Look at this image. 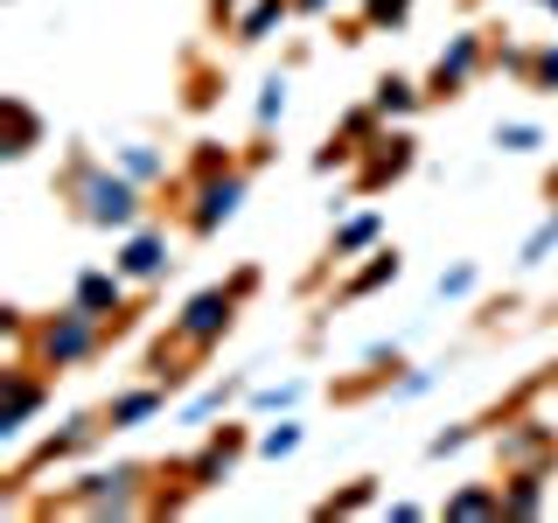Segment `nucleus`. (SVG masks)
Listing matches in <instances>:
<instances>
[{"mask_svg":"<svg viewBox=\"0 0 558 523\" xmlns=\"http://www.w3.org/2000/svg\"><path fill=\"white\" fill-rule=\"evenodd\" d=\"M168 398H174L168 384H154V377H147V384H133V391H112L98 412H105V426H112V433H133V426H147V418H161Z\"/></svg>","mask_w":558,"mask_h":523,"instance_id":"obj_15","label":"nucleus"},{"mask_svg":"<svg viewBox=\"0 0 558 523\" xmlns=\"http://www.w3.org/2000/svg\"><path fill=\"white\" fill-rule=\"evenodd\" d=\"M43 412H49V370L35 356H8V370H0V447H14Z\"/></svg>","mask_w":558,"mask_h":523,"instance_id":"obj_5","label":"nucleus"},{"mask_svg":"<svg viewBox=\"0 0 558 523\" xmlns=\"http://www.w3.org/2000/svg\"><path fill=\"white\" fill-rule=\"evenodd\" d=\"M537 8H545V14H558V0H537Z\"/></svg>","mask_w":558,"mask_h":523,"instance_id":"obj_44","label":"nucleus"},{"mask_svg":"<svg viewBox=\"0 0 558 523\" xmlns=\"http://www.w3.org/2000/svg\"><path fill=\"white\" fill-rule=\"evenodd\" d=\"M258 279H266L258 266H238V272H231V293H238V301H252V293H258Z\"/></svg>","mask_w":558,"mask_h":523,"instance_id":"obj_41","label":"nucleus"},{"mask_svg":"<svg viewBox=\"0 0 558 523\" xmlns=\"http://www.w3.org/2000/svg\"><path fill=\"white\" fill-rule=\"evenodd\" d=\"M371 105L384 112V126H405L418 105H426V84H412V77H398V70H384V77L371 84Z\"/></svg>","mask_w":558,"mask_h":523,"instance_id":"obj_20","label":"nucleus"},{"mask_svg":"<svg viewBox=\"0 0 558 523\" xmlns=\"http://www.w3.org/2000/svg\"><path fill=\"white\" fill-rule=\"evenodd\" d=\"M112 161L126 168L140 188H161V182H168V154H161V147H147V139H133V147H112Z\"/></svg>","mask_w":558,"mask_h":523,"instance_id":"obj_23","label":"nucleus"},{"mask_svg":"<svg viewBox=\"0 0 558 523\" xmlns=\"http://www.w3.org/2000/svg\"><path fill=\"white\" fill-rule=\"evenodd\" d=\"M363 510H377V475H356L349 488H336V496L314 502V516H322V523H336V516H363Z\"/></svg>","mask_w":558,"mask_h":523,"instance_id":"obj_21","label":"nucleus"},{"mask_svg":"<svg viewBox=\"0 0 558 523\" xmlns=\"http://www.w3.org/2000/svg\"><path fill=\"white\" fill-rule=\"evenodd\" d=\"M231 168H244V161H238V147H223V139H196V147H189V174H182V182H203V174H231Z\"/></svg>","mask_w":558,"mask_h":523,"instance_id":"obj_25","label":"nucleus"},{"mask_svg":"<svg viewBox=\"0 0 558 523\" xmlns=\"http://www.w3.org/2000/svg\"><path fill=\"white\" fill-rule=\"evenodd\" d=\"M558 467H502V516H517V523H531V516H545L551 510V482Z\"/></svg>","mask_w":558,"mask_h":523,"instance_id":"obj_14","label":"nucleus"},{"mask_svg":"<svg viewBox=\"0 0 558 523\" xmlns=\"http://www.w3.org/2000/svg\"><path fill=\"white\" fill-rule=\"evenodd\" d=\"M488 70V35L482 28H461V35H447V49H440V63H433V77H426V105H453Z\"/></svg>","mask_w":558,"mask_h":523,"instance_id":"obj_8","label":"nucleus"},{"mask_svg":"<svg viewBox=\"0 0 558 523\" xmlns=\"http://www.w3.org/2000/svg\"><path fill=\"white\" fill-rule=\"evenodd\" d=\"M57 188H63V203L77 209V223H92V231H133V223H147V188L119 161H98L92 147L63 154Z\"/></svg>","mask_w":558,"mask_h":523,"instance_id":"obj_1","label":"nucleus"},{"mask_svg":"<svg viewBox=\"0 0 558 523\" xmlns=\"http://www.w3.org/2000/svg\"><path fill=\"white\" fill-rule=\"evenodd\" d=\"M433 384H440V370H405V377H391V391H384V398H391V405H412V398H426Z\"/></svg>","mask_w":558,"mask_h":523,"instance_id":"obj_35","label":"nucleus"},{"mask_svg":"<svg viewBox=\"0 0 558 523\" xmlns=\"http://www.w3.org/2000/svg\"><path fill=\"white\" fill-rule=\"evenodd\" d=\"M105 349H112V321L92 307H57V314H43L35 321V336H28V356L43 363L49 377H63V370H84V363H98Z\"/></svg>","mask_w":558,"mask_h":523,"instance_id":"obj_3","label":"nucleus"},{"mask_svg":"<svg viewBox=\"0 0 558 523\" xmlns=\"http://www.w3.org/2000/svg\"><path fill=\"white\" fill-rule=\"evenodd\" d=\"M154 475L161 467H140V461H112V467H84L63 496H49L43 510H77V516H147V496H154Z\"/></svg>","mask_w":558,"mask_h":523,"instance_id":"obj_2","label":"nucleus"},{"mask_svg":"<svg viewBox=\"0 0 558 523\" xmlns=\"http://www.w3.org/2000/svg\"><path fill=\"white\" fill-rule=\"evenodd\" d=\"M496 461L502 467H558V426L551 418H502V433H496Z\"/></svg>","mask_w":558,"mask_h":523,"instance_id":"obj_12","label":"nucleus"},{"mask_svg":"<svg viewBox=\"0 0 558 523\" xmlns=\"http://www.w3.org/2000/svg\"><path fill=\"white\" fill-rule=\"evenodd\" d=\"M98 433H112V426H105V412H77V418H63V433H43V440H35V447H28V461H22V467H14V475H8V482H0V502H14V496H22V488H28L35 475H49V467H63V461H77V453H84V447H92V440H98Z\"/></svg>","mask_w":558,"mask_h":523,"instance_id":"obj_4","label":"nucleus"},{"mask_svg":"<svg viewBox=\"0 0 558 523\" xmlns=\"http://www.w3.org/2000/svg\"><path fill=\"white\" fill-rule=\"evenodd\" d=\"M126 287H133V279L119 272V266H84V272H77V287H70V301L112 321V314H126V307H133V301H126Z\"/></svg>","mask_w":558,"mask_h":523,"instance_id":"obj_16","label":"nucleus"},{"mask_svg":"<svg viewBox=\"0 0 558 523\" xmlns=\"http://www.w3.org/2000/svg\"><path fill=\"white\" fill-rule=\"evenodd\" d=\"M551 252H558V196H551V217H545V223H537V231H531V238H523V252H517V258H523V266H545V258H551Z\"/></svg>","mask_w":558,"mask_h":523,"instance_id":"obj_33","label":"nucleus"},{"mask_svg":"<svg viewBox=\"0 0 558 523\" xmlns=\"http://www.w3.org/2000/svg\"><path fill=\"white\" fill-rule=\"evenodd\" d=\"M475 279H482L475 266H447L440 272V301H468V293H475Z\"/></svg>","mask_w":558,"mask_h":523,"instance_id":"obj_38","label":"nucleus"},{"mask_svg":"<svg viewBox=\"0 0 558 523\" xmlns=\"http://www.w3.org/2000/svg\"><path fill=\"white\" fill-rule=\"evenodd\" d=\"M336 0H293V14H328Z\"/></svg>","mask_w":558,"mask_h":523,"instance_id":"obj_43","label":"nucleus"},{"mask_svg":"<svg viewBox=\"0 0 558 523\" xmlns=\"http://www.w3.org/2000/svg\"><path fill=\"white\" fill-rule=\"evenodd\" d=\"M418 161V139L405 126H384L371 147L356 154V196H377V188H391V182H405Z\"/></svg>","mask_w":558,"mask_h":523,"instance_id":"obj_10","label":"nucleus"},{"mask_svg":"<svg viewBox=\"0 0 558 523\" xmlns=\"http://www.w3.org/2000/svg\"><path fill=\"white\" fill-rule=\"evenodd\" d=\"M412 8H418V0H363V28H371V35H391V28L412 22Z\"/></svg>","mask_w":558,"mask_h":523,"instance_id":"obj_30","label":"nucleus"},{"mask_svg":"<svg viewBox=\"0 0 558 523\" xmlns=\"http://www.w3.org/2000/svg\"><path fill=\"white\" fill-rule=\"evenodd\" d=\"M336 168H356V147H349V139H336V133H328L322 147H314V174H336Z\"/></svg>","mask_w":558,"mask_h":523,"instance_id":"obj_36","label":"nucleus"},{"mask_svg":"<svg viewBox=\"0 0 558 523\" xmlns=\"http://www.w3.org/2000/svg\"><path fill=\"white\" fill-rule=\"evenodd\" d=\"M440 516L447 523H488V516H502V482H461L440 502Z\"/></svg>","mask_w":558,"mask_h":523,"instance_id":"obj_19","label":"nucleus"},{"mask_svg":"<svg viewBox=\"0 0 558 523\" xmlns=\"http://www.w3.org/2000/svg\"><path fill=\"white\" fill-rule=\"evenodd\" d=\"M377 133H384V112H377V105H371V98H363V105H349V112L336 119V139H349V147H356V154H363V147H371V139H377Z\"/></svg>","mask_w":558,"mask_h":523,"instance_id":"obj_26","label":"nucleus"},{"mask_svg":"<svg viewBox=\"0 0 558 523\" xmlns=\"http://www.w3.org/2000/svg\"><path fill=\"white\" fill-rule=\"evenodd\" d=\"M238 307L244 301L231 293V279H223V287H203V293H189V301H182V314L168 321V336L182 342V349H196V356H209V349L238 328Z\"/></svg>","mask_w":558,"mask_h":523,"instance_id":"obj_6","label":"nucleus"},{"mask_svg":"<svg viewBox=\"0 0 558 523\" xmlns=\"http://www.w3.org/2000/svg\"><path fill=\"white\" fill-rule=\"evenodd\" d=\"M244 196H252V168H231V174H203V182H189L182 231H189V238H217L223 223L244 209Z\"/></svg>","mask_w":558,"mask_h":523,"instance_id":"obj_7","label":"nucleus"},{"mask_svg":"<svg viewBox=\"0 0 558 523\" xmlns=\"http://www.w3.org/2000/svg\"><path fill=\"white\" fill-rule=\"evenodd\" d=\"M0 119H8V139H0V161H28L35 147H43V112H35L28 98H0Z\"/></svg>","mask_w":558,"mask_h":523,"instance_id":"obj_18","label":"nucleus"},{"mask_svg":"<svg viewBox=\"0 0 558 523\" xmlns=\"http://www.w3.org/2000/svg\"><path fill=\"white\" fill-rule=\"evenodd\" d=\"M287 119V77H266L258 84V133H272Z\"/></svg>","mask_w":558,"mask_h":523,"instance_id":"obj_34","label":"nucleus"},{"mask_svg":"<svg viewBox=\"0 0 558 523\" xmlns=\"http://www.w3.org/2000/svg\"><path fill=\"white\" fill-rule=\"evenodd\" d=\"M287 14H293V0H252V8L238 14V42H272V35L287 28Z\"/></svg>","mask_w":558,"mask_h":523,"instance_id":"obj_22","label":"nucleus"},{"mask_svg":"<svg viewBox=\"0 0 558 523\" xmlns=\"http://www.w3.org/2000/svg\"><path fill=\"white\" fill-rule=\"evenodd\" d=\"M301 398H307V384L301 377H287V384H258V391H252V412H293V405H301Z\"/></svg>","mask_w":558,"mask_h":523,"instance_id":"obj_31","label":"nucleus"},{"mask_svg":"<svg viewBox=\"0 0 558 523\" xmlns=\"http://www.w3.org/2000/svg\"><path fill=\"white\" fill-rule=\"evenodd\" d=\"M301 440H307V426H301V418H287V412H279V426H266V433H258V453H266V461H287V453H301Z\"/></svg>","mask_w":558,"mask_h":523,"instance_id":"obj_28","label":"nucleus"},{"mask_svg":"<svg viewBox=\"0 0 558 523\" xmlns=\"http://www.w3.org/2000/svg\"><path fill=\"white\" fill-rule=\"evenodd\" d=\"M244 447H258V440H252L244 426H217V433H203V447H196V453H182L174 467H182V475H189V488L203 496V488H223V482L238 475Z\"/></svg>","mask_w":558,"mask_h":523,"instance_id":"obj_9","label":"nucleus"},{"mask_svg":"<svg viewBox=\"0 0 558 523\" xmlns=\"http://www.w3.org/2000/svg\"><path fill=\"white\" fill-rule=\"evenodd\" d=\"M231 398H244V377H223V384H209V391H196L182 405V426H209V418L231 405Z\"/></svg>","mask_w":558,"mask_h":523,"instance_id":"obj_24","label":"nucleus"},{"mask_svg":"<svg viewBox=\"0 0 558 523\" xmlns=\"http://www.w3.org/2000/svg\"><path fill=\"white\" fill-rule=\"evenodd\" d=\"M384 244V217L377 209H356V217L336 223V238H328V266H349V258H371Z\"/></svg>","mask_w":558,"mask_h":523,"instance_id":"obj_17","label":"nucleus"},{"mask_svg":"<svg viewBox=\"0 0 558 523\" xmlns=\"http://www.w3.org/2000/svg\"><path fill=\"white\" fill-rule=\"evenodd\" d=\"M238 14H244V0H209V28H238Z\"/></svg>","mask_w":558,"mask_h":523,"instance_id":"obj_39","label":"nucleus"},{"mask_svg":"<svg viewBox=\"0 0 558 523\" xmlns=\"http://www.w3.org/2000/svg\"><path fill=\"white\" fill-rule=\"evenodd\" d=\"M531 63H537V49H523V42H488V70H502V77L531 84Z\"/></svg>","mask_w":558,"mask_h":523,"instance_id":"obj_32","label":"nucleus"},{"mask_svg":"<svg viewBox=\"0 0 558 523\" xmlns=\"http://www.w3.org/2000/svg\"><path fill=\"white\" fill-rule=\"evenodd\" d=\"M496 147L502 154H537L545 147V126H537V119H496Z\"/></svg>","mask_w":558,"mask_h":523,"instance_id":"obj_29","label":"nucleus"},{"mask_svg":"<svg viewBox=\"0 0 558 523\" xmlns=\"http://www.w3.org/2000/svg\"><path fill=\"white\" fill-rule=\"evenodd\" d=\"M523 92H558V42L537 49V63H531V84Z\"/></svg>","mask_w":558,"mask_h":523,"instance_id":"obj_37","label":"nucleus"},{"mask_svg":"<svg viewBox=\"0 0 558 523\" xmlns=\"http://www.w3.org/2000/svg\"><path fill=\"white\" fill-rule=\"evenodd\" d=\"M112 266L126 272L133 287H154V279H168V272H174V244H168L161 223H133V231H119Z\"/></svg>","mask_w":558,"mask_h":523,"instance_id":"obj_11","label":"nucleus"},{"mask_svg":"<svg viewBox=\"0 0 558 523\" xmlns=\"http://www.w3.org/2000/svg\"><path fill=\"white\" fill-rule=\"evenodd\" d=\"M398 279H405V252H398V244H377V252H371V258H363V266L336 287V307H356V301H371V293L398 287Z\"/></svg>","mask_w":558,"mask_h":523,"instance_id":"obj_13","label":"nucleus"},{"mask_svg":"<svg viewBox=\"0 0 558 523\" xmlns=\"http://www.w3.org/2000/svg\"><path fill=\"white\" fill-rule=\"evenodd\" d=\"M482 426H488V418H453V426H440V433L426 440V461H447V453L475 447V440H482Z\"/></svg>","mask_w":558,"mask_h":523,"instance_id":"obj_27","label":"nucleus"},{"mask_svg":"<svg viewBox=\"0 0 558 523\" xmlns=\"http://www.w3.org/2000/svg\"><path fill=\"white\" fill-rule=\"evenodd\" d=\"M377 516H384V523H418V516H426V510H418V502H384Z\"/></svg>","mask_w":558,"mask_h":523,"instance_id":"obj_42","label":"nucleus"},{"mask_svg":"<svg viewBox=\"0 0 558 523\" xmlns=\"http://www.w3.org/2000/svg\"><path fill=\"white\" fill-rule=\"evenodd\" d=\"M272 154H279V147H272V133H252V147H244V168H266Z\"/></svg>","mask_w":558,"mask_h":523,"instance_id":"obj_40","label":"nucleus"}]
</instances>
